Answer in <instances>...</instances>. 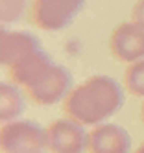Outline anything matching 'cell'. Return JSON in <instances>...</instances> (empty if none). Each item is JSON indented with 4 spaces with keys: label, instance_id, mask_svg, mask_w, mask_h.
I'll return each mask as SVG.
<instances>
[{
    "label": "cell",
    "instance_id": "obj_1",
    "mask_svg": "<svg viewBox=\"0 0 144 153\" xmlns=\"http://www.w3.org/2000/svg\"><path fill=\"white\" fill-rule=\"evenodd\" d=\"M126 102V89L111 76H91L66 94L63 111L83 126H100L113 118Z\"/></svg>",
    "mask_w": 144,
    "mask_h": 153
},
{
    "label": "cell",
    "instance_id": "obj_2",
    "mask_svg": "<svg viewBox=\"0 0 144 153\" xmlns=\"http://www.w3.org/2000/svg\"><path fill=\"white\" fill-rule=\"evenodd\" d=\"M87 6V0H31L30 19L39 30L61 31L69 28Z\"/></svg>",
    "mask_w": 144,
    "mask_h": 153
},
{
    "label": "cell",
    "instance_id": "obj_3",
    "mask_svg": "<svg viewBox=\"0 0 144 153\" xmlns=\"http://www.w3.org/2000/svg\"><path fill=\"white\" fill-rule=\"evenodd\" d=\"M2 153H19L43 149L48 151L46 127H41L33 120H13L2 126V137H0Z\"/></svg>",
    "mask_w": 144,
    "mask_h": 153
},
{
    "label": "cell",
    "instance_id": "obj_4",
    "mask_svg": "<svg viewBox=\"0 0 144 153\" xmlns=\"http://www.w3.org/2000/svg\"><path fill=\"white\" fill-rule=\"evenodd\" d=\"M72 83H74L72 72L66 67H63V65L54 63L50 70L31 89L26 91V94L33 103H37L41 107H50V105H55L57 102L65 100L66 94L74 89Z\"/></svg>",
    "mask_w": 144,
    "mask_h": 153
},
{
    "label": "cell",
    "instance_id": "obj_5",
    "mask_svg": "<svg viewBox=\"0 0 144 153\" xmlns=\"http://www.w3.org/2000/svg\"><path fill=\"white\" fill-rule=\"evenodd\" d=\"M50 153H85L89 151V133L85 126L72 118L54 120L46 127Z\"/></svg>",
    "mask_w": 144,
    "mask_h": 153
},
{
    "label": "cell",
    "instance_id": "obj_6",
    "mask_svg": "<svg viewBox=\"0 0 144 153\" xmlns=\"http://www.w3.org/2000/svg\"><path fill=\"white\" fill-rule=\"evenodd\" d=\"M109 50L116 61L126 65L144 59V30L131 20L118 24L111 33Z\"/></svg>",
    "mask_w": 144,
    "mask_h": 153
},
{
    "label": "cell",
    "instance_id": "obj_7",
    "mask_svg": "<svg viewBox=\"0 0 144 153\" xmlns=\"http://www.w3.org/2000/svg\"><path fill=\"white\" fill-rule=\"evenodd\" d=\"M39 48H43L41 39L30 31L4 28L0 33V59L6 68L13 67L15 63H19Z\"/></svg>",
    "mask_w": 144,
    "mask_h": 153
},
{
    "label": "cell",
    "instance_id": "obj_8",
    "mask_svg": "<svg viewBox=\"0 0 144 153\" xmlns=\"http://www.w3.org/2000/svg\"><path fill=\"white\" fill-rule=\"evenodd\" d=\"M89 153H131V137L118 124H100L89 133Z\"/></svg>",
    "mask_w": 144,
    "mask_h": 153
},
{
    "label": "cell",
    "instance_id": "obj_9",
    "mask_svg": "<svg viewBox=\"0 0 144 153\" xmlns=\"http://www.w3.org/2000/svg\"><path fill=\"white\" fill-rule=\"evenodd\" d=\"M26 109V102L22 91L19 89L17 83H2L0 87V118L2 122H13L17 120Z\"/></svg>",
    "mask_w": 144,
    "mask_h": 153
},
{
    "label": "cell",
    "instance_id": "obj_10",
    "mask_svg": "<svg viewBox=\"0 0 144 153\" xmlns=\"http://www.w3.org/2000/svg\"><path fill=\"white\" fill-rule=\"evenodd\" d=\"M124 89L137 96L144 98V59L129 63L124 70Z\"/></svg>",
    "mask_w": 144,
    "mask_h": 153
},
{
    "label": "cell",
    "instance_id": "obj_11",
    "mask_svg": "<svg viewBox=\"0 0 144 153\" xmlns=\"http://www.w3.org/2000/svg\"><path fill=\"white\" fill-rule=\"evenodd\" d=\"M28 0H2V22H17L26 13Z\"/></svg>",
    "mask_w": 144,
    "mask_h": 153
},
{
    "label": "cell",
    "instance_id": "obj_12",
    "mask_svg": "<svg viewBox=\"0 0 144 153\" xmlns=\"http://www.w3.org/2000/svg\"><path fill=\"white\" fill-rule=\"evenodd\" d=\"M131 22H135L144 30V0H137L131 7Z\"/></svg>",
    "mask_w": 144,
    "mask_h": 153
},
{
    "label": "cell",
    "instance_id": "obj_13",
    "mask_svg": "<svg viewBox=\"0 0 144 153\" xmlns=\"http://www.w3.org/2000/svg\"><path fill=\"white\" fill-rule=\"evenodd\" d=\"M19 153H46V151H43V149H31V151H19Z\"/></svg>",
    "mask_w": 144,
    "mask_h": 153
},
{
    "label": "cell",
    "instance_id": "obj_14",
    "mask_svg": "<svg viewBox=\"0 0 144 153\" xmlns=\"http://www.w3.org/2000/svg\"><path fill=\"white\" fill-rule=\"evenodd\" d=\"M133 153H144V142H142V144H140V146H139L135 151H133Z\"/></svg>",
    "mask_w": 144,
    "mask_h": 153
},
{
    "label": "cell",
    "instance_id": "obj_15",
    "mask_svg": "<svg viewBox=\"0 0 144 153\" xmlns=\"http://www.w3.org/2000/svg\"><path fill=\"white\" fill-rule=\"evenodd\" d=\"M140 120H142V124H144V103H142V107H140Z\"/></svg>",
    "mask_w": 144,
    "mask_h": 153
}]
</instances>
